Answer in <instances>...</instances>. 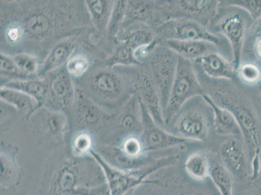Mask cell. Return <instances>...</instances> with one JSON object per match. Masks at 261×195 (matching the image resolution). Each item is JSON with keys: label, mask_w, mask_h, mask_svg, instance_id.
<instances>
[{"label": "cell", "mask_w": 261, "mask_h": 195, "mask_svg": "<svg viewBox=\"0 0 261 195\" xmlns=\"http://www.w3.org/2000/svg\"><path fill=\"white\" fill-rule=\"evenodd\" d=\"M196 68L204 94L236 117L248 154L251 182L261 172V115L256 102L238 80H216Z\"/></svg>", "instance_id": "obj_1"}, {"label": "cell", "mask_w": 261, "mask_h": 195, "mask_svg": "<svg viewBox=\"0 0 261 195\" xmlns=\"http://www.w3.org/2000/svg\"><path fill=\"white\" fill-rule=\"evenodd\" d=\"M106 184L103 170L92 156L51 159L41 185V195H82Z\"/></svg>", "instance_id": "obj_2"}, {"label": "cell", "mask_w": 261, "mask_h": 195, "mask_svg": "<svg viewBox=\"0 0 261 195\" xmlns=\"http://www.w3.org/2000/svg\"><path fill=\"white\" fill-rule=\"evenodd\" d=\"M165 129L194 142L207 141L213 129V111L203 95L190 99L173 116Z\"/></svg>", "instance_id": "obj_3"}, {"label": "cell", "mask_w": 261, "mask_h": 195, "mask_svg": "<svg viewBox=\"0 0 261 195\" xmlns=\"http://www.w3.org/2000/svg\"><path fill=\"white\" fill-rule=\"evenodd\" d=\"M253 22L250 14L244 9L220 1L217 14L208 26L210 32L228 41L236 69L241 63L244 42Z\"/></svg>", "instance_id": "obj_4"}, {"label": "cell", "mask_w": 261, "mask_h": 195, "mask_svg": "<svg viewBox=\"0 0 261 195\" xmlns=\"http://www.w3.org/2000/svg\"><path fill=\"white\" fill-rule=\"evenodd\" d=\"M174 166L154 174L130 195H220L213 182L187 180Z\"/></svg>", "instance_id": "obj_5"}, {"label": "cell", "mask_w": 261, "mask_h": 195, "mask_svg": "<svg viewBox=\"0 0 261 195\" xmlns=\"http://www.w3.org/2000/svg\"><path fill=\"white\" fill-rule=\"evenodd\" d=\"M155 39L160 43L166 40H205L219 47L222 54L232 61L231 46L226 39L210 32L207 27L186 18L170 19L155 29Z\"/></svg>", "instance_id": "obj_6"}, {"label": "cell", "mask_w": 261, "mask_h": 195, "mask_svg": "<svg viewBox=\"0 0 261 195\" xmlns=\"http://www.w3.org/2000/svg\"><path fill=\"white\" fill-rule=\"evenodd\" d=\"M203 94V87L194 63L179 57L169 99L167 107L163 111L165 126L187 101L192 98Z\"/></svg>", "instance_id": "obj_7"}, {"label": "cell", "mask_w": 261, "mask_h": 195, "mask_svg": "<svg viewBox=\"0 0 261 195\" xmlns=\"http://www.w3.org/2000/svg\"><path fill=\"white\" fill-rule=\"evenodd\" d=\"M179 58L175 52L160 42L154 47L144 61L148 63L146 70L158 89L163 111L169 99Z\"/></svg>", "instance_id": "obj_8"}, {"label": "cell", "mask_w": 261, "mask_h": 195, "mask_svg": "<svg viewBox=\"0 0 261 195\" xmlns=\"http://www.w3.org/2000/svg\"><path fill=\"white\" fill-rule=\"evenodd\" d=\"M138 75L130 78L108 69L95 71L87 80L91 93L104 101H113L122 96L130 97L137 92Z\"/></svg>", "instance_id": "obj_9"}, {"label": "cell", "mask_w": 261, "mask_h": 195, "mask_svg": "<svg viewBox=\"0 0 261 195\" xmlns=\"http://www.w3.org/2000/svg\"><path fill=\"white\" fill-rule=\"evenodd\" d=\"M141 101L143 113V130L141 137L147 153L154 154L173 149L186 148L188 145L193 143L194 142L175 136L156 124L141 99Z\"/></svg>", "instance_id": "obj_10"}, {"label": "cell", "mask_w": 261, "mask_h": 195, "mask_svg": "<svg viewBox=\"0 0 261 195\" xmlns=\"http://www.w3.org/2000/svg\"><path fill=\"white\" fill-rule=\"evenodd\" d=\"M220 160L233 180L237 182H251L250 161L243 138L227 137L220 145Z\"/></svg>", "instance_id": "obj_11"}, {"label": "cell", "mask_w": 261, "mask_h": 195, "mask_svg": "<svg viewBox=\"0 0 261 195\" xmlns=\"http://www.w3.org/2000/svg\"><path fill=\"white\" fill-rule=\"evenodd\" d=\"M220 1L217 0H178L165 1L168 20L186 18L208 27L217 14Z\"/></svg>", "instance_id": "obj_12"}, {"label": "cell", "mask_w": 261, "mask_h": 195, "mask_svg": "<svg viewBox=\"0 0 261 195\" xmlns=\"http://www.w3.org/2000/svg\"><path fill=\"white\" fill-rule=\"evenodd\" d=\"M32 128L38 142L48 147H56L65 140L68 130V123L63 113L44 110L33 121Z\"/></svg>", "instance_id": "obj_13"}, {"label": "cell", "mask_w": 261, "mask_h": 195, "mask_svg": "<svg viewBox=\"0 0 261 195\" xmlns=\"http://www.w3.org/2000/svg\"><path fill=\"white\" fill-rule=\"evenodd\" d=\"M127 4L123 26H146L155 29L168 20L165 1H130Z\"/></svg>", "instance_id": "obj_14"}, {"label": "cell", "mask_w": 261, "mask_h": 195, "mask_svg": "<svg viewBox=\"0 0 261 195\" xmlns=\"http://www.w3.org/2000/svg\"><path fill=\"white\" fill-rule=\"evenodd\" d=\"M18 147L13 145L1 143L0 161H1V190L16 189L22 182L25 173L19 163L17 156Z\"/></svg>", "instance_id": "obj_15"}, {"label": "cell", "mask_w": 261, "mask_h": 195, "mask_svg": "<svg viewBox=\"0 0 261 195\" xmlns=\"http://www.w3.org/2000/svg\"><path fill=\"white\" fill-rule=\"evenodd\" d=\"M137 91H138L142 103L146 107L153 120L159 126L165 128L163 109L161 105L160 96L155 84L146 70H141L139 73Z\"/></svg>", "instance_id": "obj_16"}, {"label": "cell", "mask_w": 261, "mask_h": 195, "mask_svg": "<svg viewBox=\"0 0 261 195\" xmlns=\"http://www.w3.org/2000/svg\"><path fill=\"white\" fill-rule=\"evenodd\" d=\"M193 63L203 75L213 79L237 80L233 62L218 52L208 54Z\"/></svg>", "instance_id": "obj_17"}, {"label": "cell", "mask_w": 261, "mask_h": 195, "mask_svg": "<svg viewBox=\"0 0 261 195\" xmlns=\"http://www.w3.org/2000/svg\"><path fill=\"white\" fill-rule=\"evenodd\" d=\"M162 42L178 56L192 63L211 53L218 52L222 54L217 45L205 40H169Z\"/></svg>", "instance_id": "obj_18"}, {"label": "cell", "mask_w": 261, "mask_h": 195, "mask_svg": "<svg viewBox=\"0 0 261 195\" xmlns=\"http://www.w3.org/2000/svg\"><path fill=\"white\" fill-rule=\"evenodd\" d=\"M213 111V130L215 134L226 137H242L241 129L234 115L227 109L218 106L207 94H203Z\"/></svg>", "instance_id": "obj_19"}, {"label": "cell", "mask_w": 261, "mask_h": 195, "mask_svg": "<svg viewBox=\"0 0 261 195\" xmlns=\"http://www.w3.org/2000/svg\"><path fill=\"white\" fill-rule=\"evenodd\" d=\"M211 154L212 152L203 150L190 154L184 166L187 177L198 182L208 180L211 175Z\"/></svg>", "instance_id": "obj_20"}, {"label": "cell", "mask_w": 261, "mask_h": 195, "mask_svg": "<svg viewBox=\"0 0 261 195\" xmlns=\"http://www.w3.org/2000/svg\"><path fill=\"white\" fill-rule=\"evenodd\" d=\"M48 85L49 94H51L54 102L62 107L70 103L73 95V87L66 66L55 70Z\"/></svg>", "instance_id": "obj_21"}, {"label": "cell", "mask_w": 261, "mask_h": 195, "mask_svg": "<svg viewBox=\"0 0 261 195\" xmlns=\"http://www.w3.org/2000/svg\"><path fill=\"white\" fill-rule=\"evenodd\" d=\"M77 45L76 42L69 39L56 44L47 56L40 69L39 75H46L61 68L73 56Z\"/></svg>", "instance_id": "obj_22"}, {"label": "cell", "mask_w": 261, "mask_h": 195, "mask_svg": "<svg viewBox=\"0 0 261 195\" xmlns=\"http://www.w3.org/2000/svg\"><path fill=\"white\" fill-rule=\"evenodd\" d=\"M210 179L220 195H233V178L220 160L218 154H211Z\"/></svg>", "instance_id": "obj_23"}, {"label": "cell", "mask_w": 261, "mask_h": 195, "mask_svg": "<svg viewBox=\"0 0 261 195\" xmlns=\"http://www.w3.org/2000/svg\"><path fill=\"white\" fill-rule=\"evenodd\" d=\"M24 28L26 37L28 36L36 39H43L48 36L53 30V22L46 13L35 12L30 13L22 23Z\"/></svg>", "instance_id": "obj_24"}, {"label": "cell", "mask_w": 261, "mask_h": 195, "mask_svg": "<svg viewBox=\"0 0 261 195\" xmlns=\"http://www.w3.org/2000/svg\"><path fill=\"white\" fill-rule=\"evenodd\" d=\"M79 111L78 118L80 122L85 128L84 130L89 131L100 129L105 122L106 115L101 112L98 107L91 101L82 97L79 101Z\"/></svg>", "instance_id": "obj_25"}, {"label": "cell", "mask_w": 261, "mask_h": 195, "mask_svg": "<svg viewBox=\"0 0 261 195\" xmlns=\"http://www.w3.org/2000/svg\"><path fill=\"white\" fill-rule=\"evenodd\" d=\"M261 63V17L253 21L244 42L241 61Z\"/></svg>", "instance_id": "obj_26"}, {"label": "cell", "mask_w": 261, "mask_h": 195, "mask_svg": "<svg viewBox=\"0 0 261 195\" xmlns=\"http://www.w3.org/2000/svg\"><path fill=\"white\" fill-rule=\"evenodd\" d=\"M5 87L20 90L32 97L39 104L42 105L49 95L48 83L38 80H14L7 83Z\"/></svg>", "instance_id": "obj_27"}, {"label": "cell", "mask_w": 261, "mask_h": 195, "mask_svg": "<svg viewBox=\"0 0 261 195\" xmlns=\"http://www.w3.org/2000/svg\"><path fill=\"white\" fill-rule=\"evenodd\" d=\"M95 139L92 132L81 130L74 135L71 142L70 154L78 158L91 156L95 151Z\"/></svg>", "instance_id": "obj_28"}, {"label": "cell", "mask_w": 261, "mask_h": 195, "mask_svg": "<svg viewBox=\"0 0 261 195\" xmlns=\"http://www.w3.org/2000/svg\"><path fill=\"white\" fill-rule=\"evenodd\" d=\"M108 1L96 0V1H86L88 10L91 16L94 25L98 30L105 28L106 25H108L110 20L113 9H111L110 3Z\"/></svg>", "instance_id": "obj_29"}, {"label": "cell", "mask_w": 261, "mask_h": 195, "mask_svg": "<svg viewBox=\"0 0 261 195\" xmlns=\"http://www.w3.org/2000/svg\"><path fill=\"white\" fill-rule=\"evenodd\" d=\"M0 96L2 101L8 102L19 110H33L34 102H36L29 95L23 93L20 90L2 86Z\"/></svg>", "instance_id": "obj_30"}, {"label": "cell", "mask_w": 261, "mask_h": 195, "mask_svg": "<svg viewBox=\"0 0 261 195\" xmlns=\"http://www.w3.org/2000/svg\"><path fill=\"white\" fill-rule=\"evenodd\" d=\"M237 80L246 86H255L261 81V68L257 62H241L237 69Z\"/></svg>", "instance_id": "obj_31"}, {"label": "cell", "mask_w": 261, "mask_h": 195, "mask_svg": "<svg viewBox=\"0 0 261 195\" xmlns=\"http://www.w3.org/2000/svg\"><path fill=\"white\" fill-rule=\"evenodd\" d=\"M11 58L15 61L19 70L28 78L38 72L39 68V61L32 55L19 54Z\"/></svg>", "instance_id": "obj_32"}, {"label": "cell", "mask_w": 261, "mask_h": 195, "mask_svg": "<svg viewBox=\"0 0 261 195\" xmlns=\"http://www.w3.org/2000/svg\"><path fill=\"white\" fill-rule=\"evenodd\" d=\"M90 67L89 59L84 54H73L66 64V68L70 76L75 78L85 75Z\"/></svg>", "instance_id": "obj_33"}, {"label": "cell", "mask_w": 261, "mask_h": 195, "mask_svg": "<svg viewBox=\"0 0 261 195\" xmlns=\"http://www.w3.org/2000/svg\"><path fill=\"white\" fill-rule=\"evenodd\" d=\"M0 66H1V76H7L14 80H26L28 76L19 70L15 61L11 57L1 53L0 57Z\"/></svg>", "instance_id": "obj_34"}, {"label": "cell", "mask_w": 261, "mask_h": 195, "mask_svg": "<svg viewBox=\"0 0 261 195\" xmlns=\"http://www.w3.org/2000/svg\"><path fill=\"white\" fill-rule=\"evenodd\" d=\"M4 35L7 42L11 45L22 43L26 37L24 28L22 23L18 22L9 23L5 29Z\"/></svg>", "instance_id": "obj_35"}, {"label": "cell", "mask_w": 261, "mask_h": 195, "mask_svg": "<svg viewBox=\"0 0 261 195\" xmlns=\"http://www.w3.org/2000/svg\"><path fill=\"white\" fill-rule=\"evenodd\" d=\"M225 4L243 8L250 14L253 21L261 17V0H225Z\"/></svg>", "instance_id": "obj_36"}, {"label": "cell", "mask_w": 261, "mask_h": 195, "mask_svg": "<svg viewBox=\"0 0 261 195\" xmlns=\"http://www.w3.org/2000/svg\"><path fill=\"white\" fill-rule=\"evenodd\" d=\"M127 1L116 2L115 7H113L112 14H111L110 20L109 23V30L113 31L115 26L120 22L124 20L125 13H126Z\"/></svg>", "instance_id": "obj_37"}, {"label": "cell", "mask_w": 261, "mask_h": 195, "mask_svg": "<svg viewBox=\"0 0 261 195\" xmlns=\"http://www.w3.org/2000/svg\"><path fill=\"white\" fill-rule=\"evenodd\" d=\"M240 195H261V193L257 191H253V190H251H251H246Z\"/></svg>", "instance_id": "obj_38"}, {"label": "cell", "mask_w": 261, "mask_h": 195, "mask_svg": "<svg viewBox=\"0 0 261 195\" xmlns=\"http://www.w3.org/2000/svg\"><path fill=\"white\" fill-rule=\"evenodd\" d=\"M258 180H259L261 181V172L260 173L259 177H258Z\"/></svg>", "instance_id": "obj_39"}, {"label": "cell", "mask_w": 261, "mask_h": 195, "mask_svg": "<svg viewBox=\"0 0 261 195\" xmlns=\"http://www.w3.org/2000/svg\"><path fill=\"white\" fill-rule=\"evenodd\" d=\"M71 195H77V194H71Z\"/></svg>", "instance_id": "obj_40"}]
</instances>
